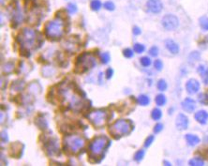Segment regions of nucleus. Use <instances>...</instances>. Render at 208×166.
<instances>
[{"mask_svg": "<svg viewBox=\"0 0 208 166\" xmlns=\"http://www.w3.org/2000/svg\"><path fill=\"white\" fill-rule=\"evenodd\" d=\"M57 95L60 98L61 101L65 105H68L70 109L75 111L81 110L84 106L83 97H81L79 91L76 90L72 86V85L63 83L58 87Z\"/></svg>", "mask_w": 208, "mask_h": 166, "instance_id": "nucleus-1", "label": "nucleus"}, {"mask_svg": "<svg viewBox=\"0 0 208 166\" xmlns=\"http://www.w3.org/2000/svg\"><path fill=\"white\" fill-rule=\"evenodd\" d=\"M18 41L22 52H30L33 49L39 47L40 36L36 30L24 28L18 36Z\"/></svg>", "mask_w": 208, "mask_h": 166, "instance_id": "nucleus-2", "label": "nucleus"}, {"mask_svg": "<svg viewBox=\"0 0 208 166\" xmlns=\"http://www.w3.org/2000/svg\"><path fill=\"white\" fill-rule=\"evenodd\" d=\"M64 149L69 154H77L82 150L85 144L84 139L78 134H69L63 140Z\"/></svg>", "mask_w": 208, "mask_h": 166, "instance_id": "nucleus-3", "label": "nucleus"}, {"mask_svg": "<svg viewBox=\"0 0 208 166\" xmlns=\"http://www.w3.org/2000/svg\"><path fill=\"white\" fill-rule=\"evenodd\" d=\"M132 122L128 119H118L109 128V132L115 139H119L122 136L128 135L132 131Z\"/></svg>", "mask_w": 208, "mask_h": 166, "instance_id": "nucleus-4", "label": "nucleus"}, {"mask_svg": "<svg viewBox=\"0 0 208 166\" xmlns=\"http://www.w3.org/2000/svg\"><path fill=\"white\" fill-rule=\"evenodd\" d=\"M110 140L105 135H99L95 137L92 142L89 144L88 150L90 156L93 158H98L102 156L104 151H106L108 146H110Z\"/></svg>", "mask_w": 208, "mask_h": 166, "instance_id": "nucleus-5", "label": "nucleus"}, {"mask_svg": "<svg viewBox=\"0 0 208 166\" xmlns=\"http://www.w3.org/2000/svg\"><path fill=\"white\" fill-rule=\"evenodd\" d=\"M65 33V23L63 19L56 18L49 22L45 27V34L51 40H58Z\"/></svg>", "mask_w": 208, "mask_h": 166, "instance_id": "nucleus-6", "label": "nucleus"}, {"mask_svg": "<svg viewBox=\"0 0 208 166\" xmlns=\"http://www.w3.org/2000/svg\"><path fill=\"white\" fill-rule=\"evenodd\" d=\"M96 65H97V62H96L95 56L89 53H85L81 55L77 58L75 71L79 72V73H84L90 69L94 68Z\"/></svg>", "mask_w": 208, "mask_h": 166, "instance_id": "nucleus-7", "label": "nucleus"}, {"mask_svg": "<svg viewBox=\"0 0 208 166\" xmlns=\"http://www.w3.org/2000/svg\"><path fill=\"white\" fill-rule=\"evenodd\" d=\"M86 118L91 122L92 125L97 128H100L105 125L108 120V113L105 110H94L86 115Z\"/></svg>", "mask_w": 208, "mask_h": 166, "instance_id": "nucleus-8", "label": "nucleus"}, {"mask_svg": "<svg viewBox=\"0 0 208 166\" xmlns=\"http://www.w3.org/2000/svg\"><path fill=\"white\" fill-rule=\"evenodd\" d=\"M161 24L166 30H174L178 27L179 20L174 14H167L162 18Z\"/></svg>", "mask_w": 208, "mask_h": 166, "instance_id": "nucleus-9", "label": "nucleus"}, {"mask_svg": "<svg viewBox=\"0 0 208 166\" xmlns=\"http://www.w3.org/2000/svg\"><path fill=\"white\" fill-rule=\"evenodd\" d=\"M44 149L49 156H54V155L59 154V144L57 139L51 138L48 139L44 144Z\"/></svg>", "mask_w": 208, "mask_h": 166, "instance_id": "nucleus-10", "label": "nucleus"}, {"mask_svg": "<svg viewBox=\"0 0 208 166\" xmlns=\"http://www.w3.org/2000/svg\"><path fill=\"white\" fill-rule=\"evenodd\" d=\"M189 118L187 116H185L184 114H179L176 117L175 120V126L177 129L179 131H185L187 128H189Z\"/></svg>", "mask_w": 208, "mask_h": 166, "instance_id": "nucleus-11", "label": "nucleus"}, {"mask_svg": "<svg viewBox=\"0 0 208 166\" xmlns=\"http://www.w3.org/2000/svg\"><path fill=\"white\" fill-rule=\"evenodd\" d=\"M146 7L150 12L157 14V13H159L162 10L163 5H162L160 0H149L146 4Z\"/></svg>", "mask_w": 208, "mask_h": 166, "instance_id": "nucleus-12", "label": "nucleus"}, {"mask_svg": "<svg viewBox=\"0 0 208 166\" xmlns=\"http://www.w3.org/2000/svg\"><path fill=\"white\" fill-rule=\"evenodd\" d=\"M186 90L189 94H196L200 90V83L195 79H189L186 83Z\"/></svg>", "mask_w": 208, "mask_h": 166, "instance_id": "nucleus-13", "label": "nucleus"}, {"mask_svg": "<svg viewBox=\"0 0 208 166\" xmlns=\"http://www.w3.org/2000/svg\"><path fill=\"white\" fill-rule=\"evenodd\" d=\"M24 146L20 142L14 143L11 146V155H12L14 158H21L24 152Z\"/></svg>", "mask_w": 208, "mask_h": 166, "instance_id": "nucleus-14", "label": "nucleus"}, {"mask_svg": "<svg viewBox=\"0 0 208 166\" xmlns=\"http://www.w3.org/2000/svg\"><path fill=\"white\" fill-rule=\"evenodd\" d=\"M182 108L183 110L187 113H192L196 108V102L194 100L190 98H187L182 101Z\"/></svg>", "mask_w": 208, "mask_h": 166, "instance_id": "nucleus-15", "label": "nucleus"}, {"mask_svg": "<svg viewBox=\"0 0 208 166\" xmlns=\"http://www.w3.org/2000/svg\"><path fill=\"white\" fill-rule=\"evenodd\" d=\"M197 71L200 74L204 84L208 86V67L205 65H200L197 68Z\"/></svg>", "mask_w": 208, "mask_h": 166, "instance_id": "nucleus-16", "label": "nucleus"}, {"mask_svg": "<svg viewBox=\"0 0 208 166\" xmlns=\"http://www.w3.org/2000/svg\"><path fill=\"white\" fill-rule=\"evenodd\" d=\"M194 118L197 122H199L202 125H204L208 121V113L204 110H200L195 114Z\"/></svg>", "mask_w": 208, "mask_h": 166, "instance_id": "nucleus-17", "label": "nucleus"}, {"mask_svg": "<svg viewBox=\"0 0 208 166\" xmlns=\"http://www.w3.org/2000/svg\"><path fill=\"white\" fill-rule=\"evenodd\" d=\"M165 46L169 50L170 53L172 55H177L179 53V46L174 40H165Z\"/></svg>", "mask_w": 208, "mask_h": 166, "instance_id": "nucleus-18", "label": "nucleus"}, {"mask_svg": "<svg viewBox=\"0 0 208 166\" xmlns=\"http://www.w3.org/2000/svg\"><path fill=\"white\" fill-rule=\"evenodd\" d=\"M185 139H186L187 144L190 147H195L200 143V138L197 135H195V134H191V133L187 134V135L185 136Z\"/></svg>", "mask_w": 208, "mask_h": 166, "instance_id": "nucleus-19", "label": "nucleus"}, {"mask_svg": "<svg viewBox=\"0 0 208 166\" xmlns=\"http://www.w3.org/2000/svg\"><path fill=\"white\" fill-rule=\"evenodd\" d=\"M12 19L14 22L16 23H21V21L23 19V15H22V12H21V9L18 7L15 10H13L12 12Z\"/></svg>", "mask_w": 208, "mask_h": 166, "instance_id": "nucleus-20", "label": "nucleus"}, {"mask_svg": "<svg viewBox=\"0 0 208 166\" xmlns=\"http://www.w3.org/2000/svg\"><path fill=\"white\" fill-rule=\"evenodd\" d=\"M137 101H138V103L140 105L142 106H146V105H148L149 104V102H150V98L148 96H146V95H144V94H142L138 97V98H137Z\"/></svg>", "mask_w": 208, "mask_h": 166, "instance_id": "nucleus-21", "label": "nucleus"}, {"mask_svg": "<svg viewBox=\"0 0 208 166\" xmlns=\"http://www.w3.org/2000/svg\"><path fill=\"white\" fill-rule=\"evenodd\" d=\"M35 123H36V125L41 129H47V127H48L47 120L43 117H38L36 119V122Z\"/></svg>", "mask_w": 208, "mask_h": 166, "instance_id": "nucleus-22", "label": "nucleus"}, {"mask_svg": "<svg viewBox=\"0 0 208 166\" xmlns=\"http://www.w3.org/2000/svg\"><path fill=\"white\" fill-rule=\"evenodd\" d=\"M189 164L190 166H204V160H202V158L196 157V158L191 159L189 162Z\"/></svg>", "mask_w": 208, "mask_h": 166, "instance_id": "nucleus-23", "label": "nucleus"}, {"mask_svg": "<svg viewBox=\"0 0 208 166\" xmlns=\"http://www.w3.org/2000/svg\"><path fill=\"white\" fill-rule=\"evenodd\" d=\"M161 116H162V113H161V111L159 110V108H155V109L152 110L151 117L153 118V120L158 121V120H159V119L161 118Z\"/></svg>", "mask_w": 208, "mask_h": 166, "instance_id": "nucleus-24", "label": "nucleus"}, {"mask_svg": "<svg viewBox=\"0 0 208 166\" xmlns=\"http://www.w3.org/2000/svg\"><path fill=\"white\" fill-rule=\"evenodd\" d=\"M155 101H156V103H157V105L163 106V105H165V103H166L167 100H166V97H165L163 94H159L158 96L156 97Z\"/></svg>", "mask_w": 208, "mask_h": 166, "instance_id": "nucleus-25", "label": "nucleus"}, {"mask_svg": "<svg viewBox=\"0 0 208 166\" xmlns=\"http://www.w3.org/2000/svg\"><path fill=\"white\" fill-rule=\"evenodd\" d=\"M144 155H145V150H144V149H140V150H138V151H137V152L134 154V160H135V162H141V160L144 159Z\"/></svg>", "mask_w": 208, "mask_h": 166, "instance_id": "nucleus-26", "label": "nucleus"}, {"mask_svg": "<svg viewBox=\"0 0 208 166\" xmlns=\"http://www.w3.org/2000/svg\"><path fill=\"white\" fill-rule=\"evenodd\" d=\"M200 27L204 31H208V17L204 16L200 18Z\"/></svg>", "mask_w": 208, "mask_h": 166, "instance_id": "nucleus-27", "label": "nucleus"}, {"mask_svg": "<svg viewBox=\"0 0 208 166\" xmlns=\"http://www.w3.org/2000/svg\"><path fill=\"white\" fill-rule=\"evenodd\" d=\"M198 101L200 103L204 105H208V94L206 93H201V94L198 96Z\"/></svg>", "mask_w": 208, "mask_h": 166, "instance_id": "nucleus-28", "label": "nucleus"}, {"mask_svg": "<svg viewBox=\"0 0 208 166\" xmlns=\"http://www.w3.org/2000/svg\"><path fill=\"white\" fill-rule=\"evenodd\" d=\"M101 2L99 0H92L90 3V7L92 9V10H95V11H98V10L101 8Z\"/></svg>", "mask_w": 208, "mask_h": 166, "instance_id": "nucleus-29", "label": "nucleus"}, {"mask_svg": "<svg viewBox=\"0 0 208 166\" xmlns=\"http://www.w3.org/2000/svg\"><path fill=\"white\" fill-rule=\"evenodd\" d=\"M200 59V54L198 52H192V53L189 55V63H194V62L198 61Z\"/></svg>", "mask_w": 208, "mask_h": 166, "instance_id": "nucleus-30", "label": "nucleus"}, {"mask_svg": "<svg viewBox=\"0 0 208 166\" xmlns=\"http://www.w3.org/2000/svg\"><path fill=\"white\" fill-rule=\"evenodd\" d=\"M167 86H167V83L163 79L159 80L158 84H157V87H158V89L159 91H165L167 89Z\"/></svg>", "mask_w": 208, "mask_h": 166, "instance_id": "nucleus-31", "label": "nucleus"}, {"mask_svg": "<svg viewBox=\"0 0 208 166\" xmlns=\"http://www.w3.org/2000/svg\"><path fill=\"white\" fill-rule=\"evenodd\" d=\"M140 62H141L142 66L145 67V68H147V67H149L151 65V59L148 57V56H143V57L140 59Z\"/></svg>", "mask_w": 208, "mask_h": 166, "instance_id": "nucleus-32", "label": "nucleus"}, {"mask_svg": "<svg viewBox=\"0 0 208 166\" xmlns=\"http://www.w3.org/2000/svg\"><path fill=\"white\" fill-rule=\"evenodd\" d=\"M133 50H134V52H136V53H138V54H142V53H144V50H145V47H144V44H141V43H136V44H134Z\"/></svg>", "mask_w": 208, "mask_h": 166, "instance_id": "nucleus-33", "label": "nucleus"}, {"mask_svg": "<svg viewBox=\"0 0 208 166\" xmlns=\"http://www.w3.org/2000/svg\"><path fill=\"white\" fill-rule=\"evenodd\" d=\"M100 61L102 62L103 64H107L110 61V54L108 52H104L100 55Z\"/></svg>", "mask_w": 208, "mask_h": 166, "instance_id": "nucleus-34", "label": "nucleus"}, {"mask_svg": "<svg viewBox=\"0 0 208 166\" xmlns=\"http://www.w3.org/2000/svg\"><path fill=\"white\" fill-rule=\"evenodd\" d=\"M103 7L105 9H107V10H110V11H113V10H114L115 9V6H114V4L112 2V1H107V2H105L104 5H103Z\"/></svg>", "mask_w": 208, "mask_h": 166, "instance_id": "nucleus-35", "label": "nucleus"}, {"mask_svg": "<svg viewBox=\"0 0 208 166\" xmlns=\"http://www.w3.org/2000/svg\"><path fill=\"white\" fill-rule=\"evenodd\" d=\"M123 55L125 57L127 58H131V57H133V55H134V53H133V51L129 49V48H126L124 51H123Z\"/></svg>", "mask_w": 208, "mask_h": 166, "instance_id": "nucleus-36", "label": "nucleus"}, {"mask_svg": "<svg viewBox=\"0 0 208 166\" xmlns=\"http://www.w3.org/2000/svg\"><path fill=\"white\" fill-rule=\"evenodd\" d=\"M154 68L158 71H160L162 69H163V63H162V61L159 60V59L155 60V62H154Z\"/></svg>", "mask_w": 208, "mask_h": 166, "instance_id": "nucleus-37", "label": "nucleus"}, {"mask_svg": "<svg viewBox=\"0 0 208 166\" xmlns=\"http://www.w3.org/2000/svg\"><path fill=\"white\" fill-rule=\"evenodd\" d=\"M154 140H155L154 135H150V136L147 137V138L145 139V141H144V147H149L151 144H153Z\"/></svg>", "mask_w": 208, "mask_h": 166, "instance_id": "nucleus-38", "label": "nucleus"}, {"mask_svg": "<svg viewBox=\"0 0 208 166\" xmlns=\"http://www.w3.org/2000/svg\"><path fill=\"white\" fill-rule=\"evenodd\" d=\"M12 70H13V64L11 63V62H9V63H7L3 68V71L6 72V73H9L11 71H12Z\"/></svg>", "mask_w": 208, "mask_h": 166, "instance_id": "nucleus-39", "label": "nucleus"}, {"mask_svg": "<svg viewBox=\"0 0 208 166\" xmlns=\"http://www.w3.org/2000/svg\"><path fill=\"white\" fill-rule=\"evenodd\" d=\"M149 55L151 56H154V57H156V56L159 55V48L157 47V46H152V47L150 48V50H149Z\"/></svg>", "mask_w": 208, "mask_h": 166, "instance_id": "nucleus-40", "label": "nucleus"}, {"mask_svg": "<svg viewBox=\"0 0 208 166\" xmlns=\"http://www.w3.org/2000/svg\"><path fill=\"white\" fill-rule=\"evenodd\" d=\"M77 7H76V5L75 4H72V3H69L68 5V11L70 13V14H73L75 13L76 11H77Z\"/></svg>", "mask_w": 208, "mask_h": 166, "instance_id": "nucleus-41", "label": "nucleus"}, {"mask_svg": "<svg viewBox=\"0 0 208 166\" xmlns=\"http://www.w3.org/2000/svg\"><path fill=\"white\" fill-rule=\"evenodd\" d=\"M162 129H163V125H162L161 123H158V124H156L154 127V132L159 133L162 131Z\"/></svg>", "mask_w": 208, "mask_h": 166, "instance_id": "nucleus-42", "label": "nucleus"}, {"mask_svg": "<svg viewBox=\"0 0 208 166\" xmlns=\"http://www.w3.org/2000/svg\"><path fill=\"white\" fill-rule=\"evenodd\" d=\"M1 141H2V143H7L9 141V137H8V134H7L6 131L2 132V133H1Z\"/></svg>", "mask_w": 208, "mask_h": 166, "instance_id": "nucleus-43", "label": "nucleus"}, {"mask_svg": "<svg viewBox=\"0 0 208 166\" xmlns=\"http://www.w3.org/2000/svg\"><path fill=\"white\" fill-rule=\"evenodd\" d=\"M113 74H114V70L112 68L107 69V70H106V78H107L108 80L111 79L112 77H113Z\"/></svg>", "mask_w": 208, "mask_h": 166, "instance_id": "nucleus-44", "label": "nucleus"}, {"mask_svg": "<svg viewBox=\"0 0 208 166\" xmlns=\"http://www.w3.org/2000/svg\"><path fill=\"white\" fill-rule=\"evenodd\" d=\"M132 32H133V34L134 35H140L141 34V29L139 28V27H133V29H132Z\"/></svg>", "mask_w": 208, "mask_h": 166, "instance_id": "nucleus-45", "label": "nucleus"}, {"mask_svg": "<svg viewBox=\"0 0 208 166\" xmlns=\"http://www.w3.org/2000/svg\"><path fill=\"white\" fill-rule=\"evenodd\" d=\"M163 163H164V165H167V166H171V165H172L171 162H167V160H164Z\"/></svg>", "mask_w": 208, "mask_h": 166, "instance_id": "nucleus-46", "label": "nucleus"}]
</instances>
